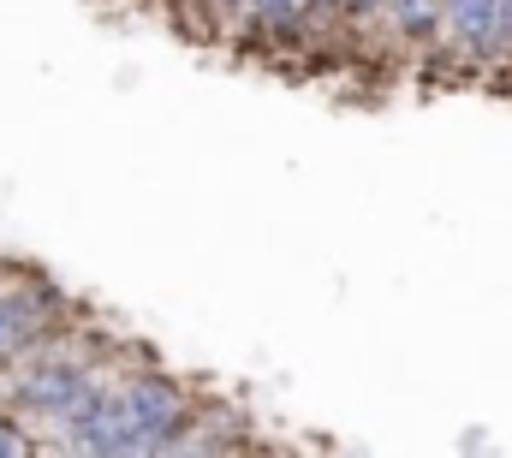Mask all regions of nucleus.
Returning a JSON list of instances; mask_svg holds the SVG:
<instances>
[{"label":"nucleus","instance_id":"f257e3e1","mask_svg":"<svg viewBox=\"0 0 512 458\" xmlns=\"http://www.w3.org/2000/svg\"><path fill=\"white\" fill-rule=\"evenodd\" d=\"M173 423H179V393L161 375H137L120 393L90 399V411L72 423V441L90 453H149L167 447Z\"/></svg>","mask_w":512,"mask_h":458},{"label":"nucleus","instance_id":"39448f33","mask_svg":"<svg viewBox=\"0 0 512 458\" xmlns=\"http://www.w3.org/2000/svg\"><path fill=\"white\" fill-rule=\"evenodd\" d=\"M393 6H399V18H405L411 30H423V24H429V0H393Z\"/></svg>","mask_w":512,"mask_h":458},{"label":"nucleus","instance_id":"0eeeda50","mask_svg":"<svg viewBox=\"0 0 512 458\" xmlns=\"http://www.w3.org/2000/svg\"><path fill=\"white\" fill-rule=\"evenodd\" d=\"M352 6H376V0H352Z\"/></svg>","mask_w":512,"mask_h":458},{"label":"nucleus","instance_id":"20e7f679","mask_svg":"<svg viewBox=\"0 0 512 458\" xmlns=\"http://www.w3.org/2000/svg\"><path fill=\"white\" fill-rule=\"evenodd\" d=\"M251 6L262 12V18H274V24H286V18H292V12H298L304 0H251Z\"/></svg>","mask_w":512,"mask_h":458},{"label":"nucleus","instance_id":"7ed1b4c3","mask_svg":"<svg viewBox=\"0 0 512 458\" xmlns=\"http://www.w3.org/2000/svg\"><path fill=\"white\" fill-rule=\"evenodd\" d=\"M447 18L465 42H489L501 24V0H447Z\"/></svg>","mask_w":512,"mask_h":458},{"label":"nucleus","instance_id":"423d86ee","mask_svg":"<svg viewBox=\"0 0 512 458\" xmlns=\"http://www.w3.org/2000/svg\"><path fill=\"white\" fill-rule=\"evenodd\" d=\"M24 441H18V429H0V453H18Z\"/></svg>","mask_w":512,"mask_h":458},{"label":"nucleus","instance_id":"f03ea898","mask_svg":"<svg viewBox=\"0 0 512 458\" xmlns=\"http://www.w3.org/2000/svg\"><path fill=\"white\" fill-rule=\"evenodd\" d=\"M48 316V298L42 292H0V357H12L18 345L30 340Z\"/></svg>","mask_w":512,"mask_h":458}]
</instances>
